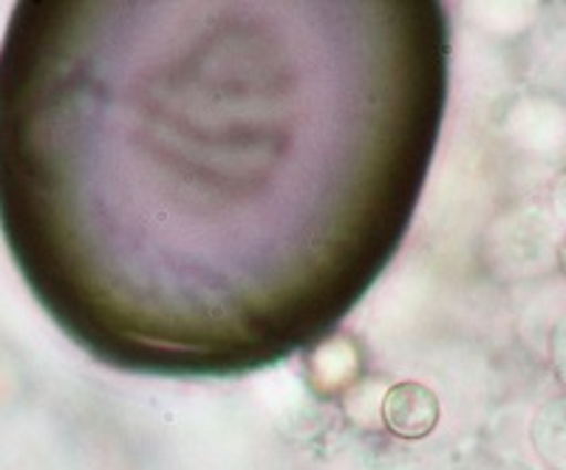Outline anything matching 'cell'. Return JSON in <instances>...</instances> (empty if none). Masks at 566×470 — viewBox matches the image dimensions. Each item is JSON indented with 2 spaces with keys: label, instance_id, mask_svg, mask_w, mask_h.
<instances>
[{
  "label": "cell",
  "instance_id": "cell-1",
  "mask_svg": "<svg viewBox=\"0 0 566 470\" xmlns=\"http://www.w3.org/2000/svg\"><path fill=\"white\" fill-rule=\"evenodd\" d=\"M448 88L442 0H20L0 232L97 363L272 368L335 335L394 261Z\"/></svg>",
  "mask_w": 566,
  "mask_h": 470
},
{
  "label": "cell",
  "instance_id": "cell-2",
  "mask_svg": "<svg viewBox=\"0 0 566 470\" xmlns=\"http://www.w3.org/2000/svg\"><path fill=\"white\" fill-rule=\"evenodd\" d=\"M541 448H544V453H547L555 468L566 470V399L555 403L547 417H544Z\"/></svg>",
  "mask_w": 566,
  "mask_h": 470
},
{
  "label": "cell",
  "instance_id": "cell-3",
  "mask_svg": "<svg viewBox=\"0 0 566 470\" xmlns=\"http://www.w3.org/2000/svg\"><path fill=\"white\" fill-rule=\"evenodd\" d=\"M555 355H558L560 374H564V380H566V323L558 328V337H555Z\"/></svg>",
  "mask_w": 566,
  "mask_h": 470
},
{
  "label": "cell",
  "instance_id": "cell-4",
  "mask_svg": "<svg viewBox=\"0 0 566 470\" xmlns=\"http://www.w3.org/2000/svg\"><path fill=\"white\" fill-rule=\"evenodd\" d=\"M560 210H564L566 216V179H564V190H560Z\"/></svg>",
  "mask_w": 566,
  "mask_h": 470
},
{
  "label": "cell",
  "instance_id": "cell-5",
  "mask_svg": "<svg viewBox=\"0 0 566 470\" xmlns=\"http://www.w3.org/2000/svg\"><path fill=\"white\" fill-rule=\"evenodd\" d=\"M560 258H564V272H566V247H564V252H560Z\"/></svg>",
  "mask_w": 566,
  "mask_h": 470
}]
</instances>
